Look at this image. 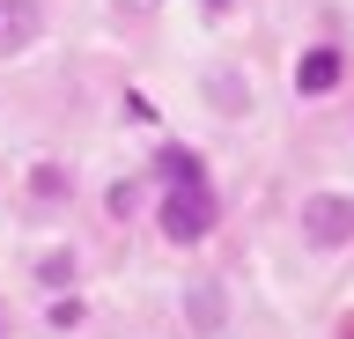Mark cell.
Instances as JSON below:
<instances>
[{
    "label": "cell",
    "instance_id": "6da1fadb",
    "mask_svg": "<svg viewBox=\"0 0 354 339\" xmlns=\"http://www.w3.org/2000/svg\"><path fill=\"white\" fill-rule=\"evenodd\" d=\"M155 229H162L170 244H199V236L214 229V184H177V192H162Z\"/></svg>",
    "mask_w": 354,
    "mask_h": 339
},
{
    "label": "cell",
    "instance_id": "7a4b0ae2",
    "mask_svg": "<svg viewBox=\"0 0 354 339\" xmlns=\"http://www.w3.org/2000/svg\"><path fill=\"white\" fill-rule=\"evenodd\" d=\"M303 244H317V251L354 244V200L347 192H310L303 200Z\"/></svg>",
    "mask_w": 354,
    "mask_h": 339
},
{
    "label": "cell",
    "instance_id": "3957f363",
    "mask_svg": "<svg viewBox=\"0 0 354 339\" xmlns=\"http://www.w3.org/2000/svg\"><path fill=\"white\" fill-rule=\"evenodd\" d=\"M37 30H44V8H37V0H0V59L30 52V45H37Z\"/></svg>",
    "mask_w": 354,
    "mask_h": 339
},
{
    "label": "cell",
    "instance_id": "277c9868",
    "mask_svg": "<svg viewBox=\"0 0 354 339\" xmlns=\"http://www.w3.org/2000/svg\"><path fill=\"white\" fill-rule=\"evenodd\" d=\"M339 74H347L339 45H310L303 59H295V89H303V96H325V89H339Z\"/></svg>",
    "mask_w": 354,
    "mask_h": 339
},
{
    "label": "cell",
    "instance_id": "5b68a950",
    "mask_svg": "<svg viewBox=\"0 0 354 339\" xmlns=\"http://www.w3.org/2000/svg\"><path fill=\"white\" fill-rule=\"evenodd\" d=\"M155 170H162V192H177V184H207L192 148H162V155H155Z\"/></svg>",
    "mask_w": 354,
    "mask_h": 339
},
{
    "label": "cell",
    "instance_id": "8992f818",
    "mask_svg": "<svg viewBox=\"0 0 354 339\" xmlns=\"http://www.w3.org/2000/svg\"><path fill=\"white\" fill-rule=\"evenodd\" d=\"M185 310H192V325L207 332V325H221V310H229V302H221V288L207 280V288H192V295H185Z\"/></svg>",
    "mask_w": 354,
    "mask_h": 339
},
{
    "label": "cell",
    "instance_id": "52a82bcc",
    "mask_svg": "<svg viewBox=\"0 0 354 339\" xmlns=\"http://www.w3.org/2000/svg\"><path fill=\"white\" fill-rule=\"evenodd\" d=\"M74 280V251H44L37 258V288H66Z\"/></svg>",
    "mask_w": 354,
    "mask_h": 339
},
{
    "label": "cell",
    "instance_id": "ba28073f",
    "mask_svg": "<svg viewBox=\"0 0 354 339\" xmlns=\"http://www.w3.org/2000/svg\"><path fill=\"white\" fill-rule=\"evenodd\" d=\"M207 96H214L229 118H243V81H236V74H214V81H207Z\"/></svg>",
    "mask_w": 354,
    "mask_h": 339
},
{
    "label": "cell",
    "instance_id": "9c48e42d",
    "mask_svg": "<svg viewBox=\"0 0 354 339\" xmlns=\"http://www.w3.org/2000/svg\"><path fill=\"white\" fill-rule=\"evenodd\" d=\"M30 192H37V200H66V170H59V162L30 170Z\"/></svg>",
    "mask_w": 354,
    "mask_h": 339
},
{
    "label": "cell",
    "instance_id": "30bf717a",
    "mask_svg": "<svg viewBox=\"0 0 354 339\" xmlns=\"http://www.w3.org/2000/svg\"><path fill=\"white\" fill-rule=\"evenodd\" d=\"M199 8H207V15H229V8H236V0H199Z\"/></svg>",
    "mask_w": 354,
    "mask_h": 339
},
{
    "label": "cell",
    "instance_id": "8fae6325",
    "mask_svg": "<svg viewBox=\"0 0 354 339\" xmlns=\"http://www.w3.org/2000/svg\"><path fill=\"white\" fill-rule=\"evenodd\" d=\"M118 8H126V15H140V8H155V0H118Z\"/></svg>",
    "mask_w": 354,
    "mask_h": 339
},
{
    "label": "cell",
    "instance_id": "7c38bea8",
    "mask_svg": "<svg viewBox=\"0 0 354 339\" xmlns=\"http://www.w3.org/2000/svg\"><path fill=\"white\" fill-rule=\"evenodd\" d=\"M0 332H8V317H0Z\"/></svg>",
    "mask_w": 354,
    "mask_h": 339
}]
</instances>
